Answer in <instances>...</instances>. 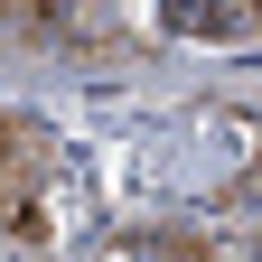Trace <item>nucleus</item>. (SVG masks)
<instances>
[{
  "label": "nucleus",
  "mask_w": 262,
  "mask_h": 262,
  "mask_svg": "<svg viewBox=\"0 0 262 262\" xmlns=\"http://www.w3.org/2000/svg\"><path fill=\"white\" fill-rule=\"evenodd\" d=\"M178 38H253V19L244 10H169Z\"/></svg>",
  "instance_id": "obj_1"
}]
</instances>
